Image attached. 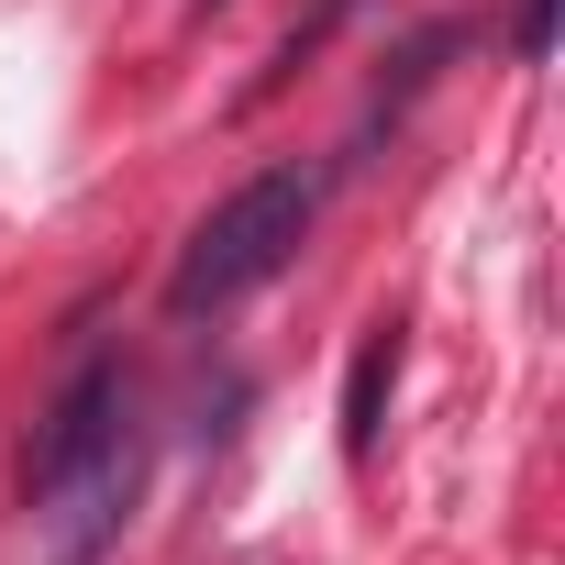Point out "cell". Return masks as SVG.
<instances>
[{"label": "cell", "mask_w": 565, "mask_h": 565, "mask_svg": "<svg viewBox=\"0 0 565 565\" xmlns=\"http://www.w3.org/2000/svg\"><path fill=\"white\" fill-rule=\"evenodd\" d=\"M388 388H399V322H377L355 344V377H344V455L366 466L377 455V422H388Z\"/></svg>", "instance_id": "3"}, {"label": "cell", "mask_w": 565, "mask_h": 565, "mask_svg": "<svg viewBox=\"0 0 565 565\" xmlns=\"http://www.w3.org/2000/svg\"><path fill=\"white\" fill-rule=\"evenodd\" d=\"M510 45H521V56H554V0H521V12H510Z\"/></svg>", "instance_id": "4"}, {"label": "cell", "mask_w": 565, "mask_h": 565, "mask_svg": "<svg viewBox=\"0 0 565 565\" xmlns=\"http://www.w3.org/2000/svg\"><path fill=\"white\" fill-rule=\"evenodd\" d=\"M311 211H322V178H311V167H266V178H244V189L189 233V255H178V277H167V311L200 322V311H233L244 289H266V277L300 255Z\"/></svg>", "instance_id": "1"}, {"label": "cell", "mask_w": 565, "mask_h": 565, "mask_svg": "<svg viewBox=\"0 0 565 565\" xmlns=\"http://www.w3.org/2000/svg\"><path fill=\"white\" fill-rule=\"evenodd\" d=\"M122 444H134V433H122V388H111V377H78V388L45 411V433H34V466H23V477H34V499H56L67 477H89V466H100V455H122Z\"/></svg>", "instance_id": "2"}, {"label": "cell", "mask_w": 565, "mask_h": 565, "mask_svg": "<svg viewBox=\"0 0 565 565\" xmlns=\"http://www.w3.org/2000/svg\"><path fill=\"white\" fill-rule=\"evenodd\" d=\"M211 12H222V0H211Z\"/></svg>", "instance_id": "5"}]
</instances>
